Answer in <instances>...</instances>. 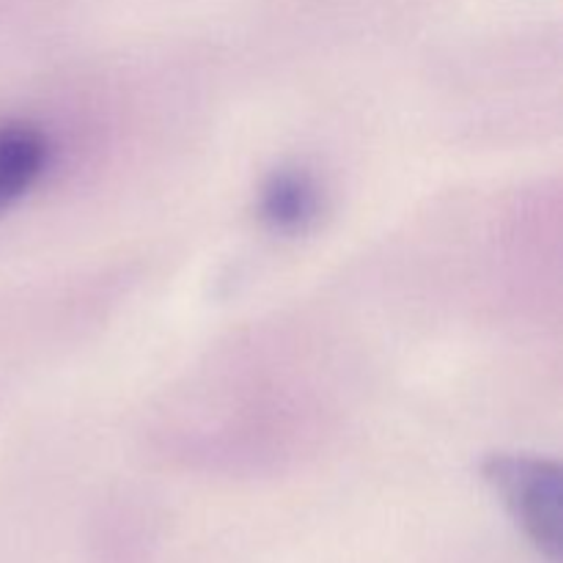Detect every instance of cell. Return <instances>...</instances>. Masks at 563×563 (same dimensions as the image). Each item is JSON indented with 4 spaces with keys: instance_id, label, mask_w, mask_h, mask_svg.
I'll use <instances>...</instances> for the list:
<instances>
[{
    "instance_id": "6da1fadb",
    "label": "cell",
    "mask_w": 563,
    "mask_h": 563,
    "mask_svg": "<svg viewBox=\"0 0 563 563\" xmlns=\"http://www.w3.org/2000/svg\"><path fill=\"white\" fill-rule=\"evenodd\" d=\"M482 471L537 553L550 563H559L563 522L561 467L542 456L495 454L484 462Z\"/></svg>"
},
{
    "instance_id": "7a4b0ae2",
    "label": "cell",
    "mask_w": 563,
    "mask_h": 563,
    "mask_svg": "<svg viewBox=\"0 0 563 563\" xmlns=\"http://www.w3.org/2000/svg\"><path fill=\"white\" fill-rule=\"evenodd\" d=\"M49 143L31 124L0 126V212L25 196L47 168Z\"/></svg>"
},
{
    "instance_id": "3957f363",
    "label": "cell",
    "mask_w": 563,
    "mask_h": 563,
    "mask_svg": "<svg viewBox=\"0 0 563 563\" xmlns=\"http://www.w3.org/2000/svg\"><path fill=\"white\" fill-rule=\"evenodd\" d=\"M317 209V185L297 170H278L262 190V218L278 231L306 229Z\"/></svg>"
}]
</instances>
